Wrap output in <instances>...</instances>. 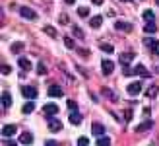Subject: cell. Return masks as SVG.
Listing matches in <instances>:
<instances>
[{
	"label": "cell",
	"instance_id": "18",
	"mask_svg": "<svg viewBox=\"0 0 159 146\" xmlns=\"http://www.w3.org/2000/svg\"><path fill=\"white\" fill-rule=\"evenodd\" d=\"M132 59H134L132 53H122V55H120V66H122V64H130Z\"/></svg>",
	"mask_w": 159,
	"mask_h": 146
},
{
	"label": "cell",
	"instance_id": "24",
	"mask_svg": "<svg viewBox=\"0 0 159 146\" xmlns=\"http://www.w3.org/2000/svg\"><path fill=\"white\" fill-rule=\"evenodd\" d=\"M33 109H35V103H33V100H29L25 105H23V109H21V111H23V113H31Z\"/></svg>",
	"mask_w": 159,
	"mask_h": 146
},
{
	"label": "cell",
	"instance_id": "29",
	"mask_svg": "<svg viewBox=\"0 0 159 146\" xmlns=\"http://www.w3.org/2000/svg\"><path fill=\"white\" fill-rule=\"evenodd\" d=\"M23 51V43H14L12 45V53H21Z\"/></svg>",
	"mask_w": 159,
	"mask_h": 146
},
{
	"label": "cell",
	"instance_id": "40",
	"mask_svg": "<svg viewBox=\"0 0 159 146\" xmlns=\"http://www.w3.org/2000/svg\"><path fill=\"white\" fill-rule=\"evenodd\" d=\"M91 2H93L95 6H101V4H103V0H91Z\"/></svg>",
	"mask_w": 159,
	"mask_h": 146
},
{
	"label": "cell",
	"instance_id": "3",
	"mask_svg": "<svg viewBox=\"0 0 159 146\" xmlns=\"http://www.w3.org/2000/svg\"><path fill=\"white\" fill-rule=\"evenodd\" d=\"M20 14H21V18H25V20H35L37 18V14L31 10V8H27V6H21L20 8Z\"/></svg>",
	"mask_w": 159,
	"mask_h": 146
},
{
	"label": "cell",
	"instance_id": "9",
	"mask_svg": "<svg viewBox=\"0 0 159 146\" xmlns=\"http://www.w3.org/2000/svg\"><path fill=\"white\" fill-rule=\"evenodd\" d=\"M152 127H153V121H152V119H146L144 123H140L136 129H134V131H136V133H144V131H149Z\"/></svg>",
	"mask_w": 159,
	"mask_h": 146
},
{
	"label": "cell",
	"instance_id": "22",
	"mask_svg": "<svg viewBox=\"0 0 159 146\" xmlns=\"http://www.w3.org/2000/svg\"><path fill=\"white\" fill-rule=\"evenodd\" d=\"M144 31H146V33H155V31H157L155 22H148V23H146V27H144Z\"/></svg>",
	"mask_w": 159,
	"mask_h": 146
},
{
	"label": "cell",
	"instance_id": "28",
	"mask_svg": "<svg viewBox=\"0 0 159 146\" xmlns=\"http://www.w3.org/2000/svg\"><path fill=\"white\" fill-rule=\"evenodd\" d=\"M78 146H89V139H87V136H80V139H78Z\"/></svg>",
	"mask_w": 159,
	"mask_h": 146
},
{
	"label": "cell",
	"instance_id": "12",
	"mask_svg": "<svg viewBox=\"0 0 159 146\" xmlns=\"http://www.w3.org/2000/svg\"><path fill=\"white\" fill-rule=\"evenodd\" d=\"M115 27H116L118 31L130 33V31H132V23H128V22H116V23H115Z\"/></svg>",
	"mask_w": 159,
	"mask_h": 146
},
{
	"label": "cell",
	"instance_id": "43",
	"mask_svg": "<svg viewBox=\"0 0 159 146\" xmlns=\"http://www.w3.org/2000/svg\"><path fill=\"white\" fill-rule=\"evenodd\" d=\"M155 2H157V4H159V0H155Z\"/></svg>",
	"mask_w": 159,
	"mask_h": 146
},
{
	"label": "cell",
	"instance_id": "39",
	"mask_svg": "<svg viewBox=\"0 0 159 146\" xmlns=\"http://www.w3.org/2000/svg\"><path fill=\"white\" fill-rule=\"evenodd\" d=\"M45 146H58V144L54 142V140H47V142H45Z\"/></svg>",
	"mask_w": 159,
	"mask_h": 146
},
{
	"label": "cell",
	"instance_id": "25",
	"mask_svg": "<svg viewBox=\"0 0 159 146\" xmlns=\"http://www.w3.org/2000/svg\"><path fill=\"white\" fill-rule=\"evenodd\" d=\"M43 29H45V33L49 35V37H57V29H54L52 26H45Z\"/></svg>",
	"mask_w": 159,
	"mask_h": 146
},
{
	"label": "cell",
	"instance_id": "35",
	"mask_svg": "<svg viewBox=\"0 0 159 146\" xmlns=\"http://www.w3.org/2000/svg\"><path fill=\"white\" fill-rule=\"evenodd\" d=\"M68 107H70V111H76V109H78V105H76V101L70 100V101H68Z\"/></svg>",
	"mask_w": 159,
	"mask_h": 146
},
{
	"label": "cell",
	"instance_id": "21",
	"mask_svg": "<svg viewBox=\"0 0 159 146\" xmlns=\"http://www.w3.org/2000/svg\"><path fill=\"white\" fill-rule=\"evenodd\" d=\"M157 94H159V88H157L155 84H153V86H149V88H148V92H146L148 97H155Z\"/></svg>",
	"mask_w": 159,
	"mask_h": 146
},
{
	"label": "cell",
	"instance_id": "5",
	"mask_svg": "<svg viewBox=\"0 0 159 146\" xmlns=\"http://www.w3.org/2000/svg\"><path fill=\"white\" fill-rule=\"evenodd\" d=\"M101 70H103V74H107V76H109V74H113V70H115V64L111 62L109 59H105V61L101 62Z\"/></svg>",
	"mask_w": 159,
	"mask_h": 146
},
{
	"label": "cell",
	"instance_id": "41",
	"mask_svg": "<svg viewBox=\"0 0 159 146\" xmlns=\"http://www.w3.org/2000/svg\"><path fill=\"white\" fill-rule=\"evenodd\" d=\"M64 2H66V4H74V2H76V0H64Z\"/></svg>",
	"mask_w": 159,
	"mask_h": 146
},
{
	"label": "cell",
	"instance_id": "8",
	"mask_svg": "<svg viewBox=\"0 0 159 146\" xmlns=\"http://www.w3.org/2000/svg\"><path fill=\"white\" fill-rule=\"evenodd\" d=\"M144 43H146V47L152 49L153 55H159V41L157 39H144Z\"/></svg>",
	"mask_w": 159,
	"mask_h": 146
},
{
	"label": "cell",
	"instance_id": "34",
	"mask_svg": "<svg viewBox=\"0 0 159 146\" xmlns=\"http://www.w3.org/2000/svg\"><path fill=\"white\" fill-rule=\"evenodd\" d=\"M130 119H132V109L128 107V109L124 111V121H130Z\"/></svg>",
	"mask_w": 159,
	"mask_h": 146
},
{
	"label": "cell",
	"instance_id": "36",
	"mask_svg": "<svg viewBox=\"0 0 159 146\" xmlns=\"http://www.w3.org/2000/svg\"><path fill=\"white\" fill-rule=\"evenodd\" d=\"M2 146H18V142H16V140H4Z\"/></svg>",
	"mask_w": 159,
	"mask_h": 146
},
{
	"label": "cell",
	"instance_id": "1",
	"mask_svg": "<svg viewBox=\"0 0 159 146\" xmlns=\"http://www.w3.org/2000/svg\"><path fill=\"white\" fill-rule=\"evenodd\" d=\"M47 125H49V131H52V133L62 131V123L57 117H47Z\"/></svg>",
	"mask_w": 159,
	"mask_h": 146
},
{
	"label": "cell",
	"instance_id": "2",
	"mask_svg": "<svg viewBox=\"0 0 159 146\" xmlns=\"http://www.w3.org/2000/svg\"><path fill=\"white\" fill-rule=\"evenodd\" d=\"M58 105L57 103H47L45 105V107H43V111H45V115L47 117H54V115H57V113H58Z\"/></svg>",
	"mask_w": 159,
	"mask_h": 146
},
{
	"label": "cell",
	"instance_id": "20",
	"mask_svg": "<svg viewBox=\"0 0 159 146\" xmlns=\"http://www.w3.org/2000/svg\"><path fill=\"white\" fill-rule=\"evenodd\" d=\"M95 144H97V146H111V139L103 134V136H99V139H97V142H95Z\"/></svg>",
	"mask_w": 159,
	"mask_h": 146
},
{
	"label": "cell",
	"instance_id": "15",
	"mask_svg": "<svg viewBox=\"0 0 159 146\" xmlns=\"http://www.w3.org/2000/svg\"><path fill=\"white\" fill-rule=\"evenodd\" d=\"M47 94H49L51 97H62V94H64V92H62V88H60V86H51Z\"/></svg>",
	"mask_w": 159,
	"mask_h": 146
},
{
	"label": "cell",
	"instance_id": "30",
	"mask_svg": "<svg viewBox=\"0 0 159 146\" xmlns=\"http://www.w3.org/2000/svg\"><path fill=\"white\" fill-rule=\"evenodd\" d=\"M101 51H105V53H113L115 49H113V45H109V43H101Z\"/></svg>",
	"mask_w": 159,
	"mask_h": 146
},
{
	"label": "cell",
	"instance_id": "19",
	"mask_svg": "<svg viewBox=\"0 0 159 146\" xmlns=\"http://www.w3.org/2000/svg\"><path fill=\"white\" fill-rule=\"evenodd\" d=\"M101 23H103V16H93V18L89 20V26L91 27H99Z\"/></svg>",
	"mask_w": 159,
	"mask_h": 146
},
{
	"label": "cell",
	"instance_id": "31",
	"mask_svg": "<svg viewBox=\"0 0 159 146\" xmlns=\"http://www.w3.org/2000/svg\"><path fill=\"white\" fill-rule=\"evenodd\" d=\"M78 14L82 16V18H87V14H89V10H87L85 6H80V8H78Z\"/></svg>",
	"mask_w": 159,
	"mask_h": 146
},
{
	"label": "cell",
	"instance_id": "17",
	"mask_svg": "<svg viewBox=\"0 0 159 146\" xmlns=\"http://www.w3.org/2000/svg\"><path fill=\"white\" fill-rule=\"evenodd\" d=\"M70 123H72V125H80V123H82V115H80L78 111H72V113H70Z\"/></svg>",
	"mask_w": 159,
	"mask_h": 146
},
{
	"label": "cell",
	"instance_id": "26",
	"mask_svg": "<svg viewBox=\"0 0 159 146\" xmlns=\"http://www.w3.org/2000/svg\"><path fill=\"white\" fill-rule=\"evenodd\" d=\"M153 18H155V16H153L152 10H144V20L146 22H153Z\"/></svg>",
	"mask_w": 159,
	"mask_h": 146
},
{
	"label": "cell",
	"instance_id": "23",
	"mask_svg": "<svg viewBox=\"0 0 159 146\" xmlns=\"http://www.w3.org/2000/svg\"><path fill=\"white\" fill-rule=\"evenodd\" d=\"M103 95H107L109 100H113V101H116V94H115L113 90H109V88H103Z\"/></svg>",
	"mask_w": 159,
	"mask_h": 146
},
{
	"label": "cell",
	"instance_id": "10",
	"mask_svg": "<svg viewBox=\"0 0 159 146\" xmlns=\"http://www.w3.org/2000/svg\"><path fill=\"white\" fill-rule=\"evenodd\" d=\"M16 133H18V127L16 125H4L2 127V136H6V139L8 136H14Z\"/></svg>",
	"mask_w": 159,
	"mask_h": 146
},
{
	"label": "cell",
	"instance_id": "6",
	"mask_svg": "<svg viewBox=\"0 0 159 146\" xmlns=\"http://www.w3.org/2000/svg\"><path fill=\"white\" fill-rule=\"evenodd\" d=\"M126 92H128V95H138L142 92V84L140 82H132V84H128Z\"/></svg>",
	"mask_w": 159,
	"mask_h": 146
},
{
	"label": "cell",
	"instance_id": "32",
	"mask_svg": "<svg viewBox=\"0 0 159 146\" xmlns=\"http://www.w3.org/2000/svg\"><path fill=\"white\" fill-rule=\"evenodd\" d=\"M72 33H74V35H76V37H80V39H84V31H82V29H78V27H76V26H74V27H72Z\"/></svg>",
	"mask_w": 159,
	"mask_h": 146
},
{
	"label": "cell",
	"instance_id": "14",
	"mask_svg": "<svg viewBox=\"0 0 159 146\" xmlns=\"http://www.w3.org/2000/svg\"><path fill=\"white\" fill-rule=\"evenodd\" d=\"M18 64H20V68L21 70H31V61L29 59H25V56H20V59H18Z\"/></svg>",
	"mask_w": 159,
	"mask_h": 146
},
{
	"label": "cell",
	"instance_id": "7",
	"mask_svg": "<svg viewBox=\"0 0 159 146\" xmlns=\"http://www.w3.org/2000/svg\"><path fill=\"white\" fill-rule=\"evenodd\" d=\"M21 94L27 97V100H35L37 97V90L33 86H25V88H21Z\"/></svg>",
	"mask_w": 159,
	"mask_h": 146
},
{
	"label": "cell",
	"instance_id": "4",
	"mask_svg": "<svg viewBox=\"0 0 159 146\" xmlns=\"http://www.w3.org/2000/svg\"><path fill=\"white\" fill-rule=\"evenodd\" d=\"M132 70H134V74H138V76H142V78H149V76H152V74H149V70L144 66V64H136Z\"/></svg>",
	"mask_w": 159,
	"mask_h": 146
},
{
	"label": "cell",
	"instance_id": "27",
	"mask_svg": "<svg viewBox=\"0 0 159 146\" xmlns=\"http://www.w3.org/2000/svg\"><path fill=\"white\" fill-rule=\"evenodd\" d=\"M37 72H39V74H47V66H45L43 61H39V64H37Z\"/></svg>",
	"mask_w": 159,
	"mask_h": 146
},
{
	"label": "cell",
	"instance_id": "33",
	"mask_svg": "<svg viewBox=\"0 0 159 146\" xmlns=\"http://www.w3.org/2000/svg\"><path fill=\"white\" fill-rule=\"evenodd\" d=\"M64 45H66L68 49H74V39H72V37H64Z\"/></svg>",
	"mask_w": 159,
	"mask_h": 146
},
{
	"label": "cell",
	"instance_id": "37",
	"mask_svg": "<svg viewBox=\"0 0 159 146\" xmlns=\"http://www.w3.org/2000/svg\"><path fill=\"white\" fill-rule=\"evenodd\" d=\"M2 72H4V74H10V72H12V68L8 66V64H4V66H2Z\"/></svg>",
	"mask_w": 159,
	"mask_h": 146
},
{
	"label": "cell",
	"instance_id": "42",
	"mask_svg": "<svg viewBox=\"0 0 159 146\" xmlns=\"http://www.w3.org/2000/svg\"><path fill=\"white\" fill-rule=\"evenodd\" d=\"M120 2H128V0H120Z\"/></svg>",
	"mask_w": 159,
	"mask_h": 146
},
{
	"label": "cell",
	"instance_id": "11",
	"mask_svg": "<svg viewBox=\"0 0 159 146\" xmlns=\"http://www.w3.org/2000/svg\"><path fill=\"white\" fill-rule=\"evenodd\" d=\"M91 134L93 136H103L105 134V127H103L101 123H93L91 125Z\"/></svg>",
	"mask_w": 159,
	"mask_h": 146
},
{
	"label": "cell",
	"instance_id": "38",
	"mask_svg": "<svg viewBox=\"0 0 159 146\" xmlns=\"http://www.w3.org/2000/svg\"><path fill=\"white\" fill-rule=\"evenodd\" d=\"M60 23H68V16H66V14L60 16Z\"/></svg>",
	"mask_w": 159,
	"mask_h": 146
},
{
	"label": "cell",
	"instance_id": "16",
	"mask_svg": "<svg viewBox=\"0 0 159 146\" xmlns=\"http://www.w3.org/2000/svg\"><path fill=\"white\" fill-rule=\"evenodd\" d=\"M2 105H4V107H10V105H12V95H10V92H2Z\"/></svg>",
	"mask_w": 159,
	"mask_h": 146
},
{
	"label": "cell",
	"instance_id": "13",
	"mask_svg": "<svg viewBox=\"0 0 159 146\" xmlns=\"http://www.w3.org/2000/svg\"><path fill=\"white\" fill-rule=\"evenodd\" d=\"M20 142H21V144H25V146L33 144V134H31L29 131H27V133H21V136H20Z\"/></svg>",
	"mask_w": 159,
	"mask_h": 146
}]
</instances>
